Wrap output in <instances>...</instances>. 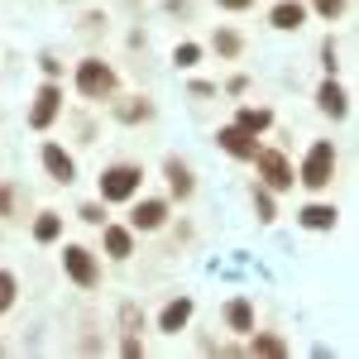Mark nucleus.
<instances>
[{
    "instance_id": "obj_1",
    "label": "nucleus",
    "mask_w": 359,
    "mask_h": 359,
    "mask_svg": "<svg viewBox=\"0 0 359 359\" xmlns=\"http://www.w3.org/2000/svg\"><path fill=\"white\" fill-rule=\"evenodd\" d=\"M335 163H340V154H335L331 139H316L311 149H306L302 168H297V182H302L306 192H326L335 182Z\"/></svg>"
},
{
    "instance_id": "obj_2",
    "label": "nucleus",
    "mask_w": 359,
    "mask_h": 359,
    "mask_svg": "<svg viewBox=\"0 0 359 359\" xmlns=\"http://www.w3.org/2000/svg\"><path fill=\"white\" fill-rule=\"evenodd\" d=\"M96 182H101V201L125 206V201H135L139 187H144V163H111Z\"/></svg>"
},
{
    "instance_id": "obj_3",
    "label": "nucleus",
    "mask_w": 359,
    "mask_h": 359,
    "mask_svg": "<svg viewBox=\"0 0 359 359\" xmlns=\"http://www.w3.org/2000/svg\"><path fill=\"white\" fill-rule=\"evenodd\" d=\"M254 172H259V182L269 187V192H292V182H297V172H292V158L283 154V149H254Z\"/></svg>"
},
{
    "instance_id": "obj_4",
    "label": "nucleus",
    "mask_w": 359,
    "mask_h": 359,
    "mask_svg": "<svg viewBox=\"0 0 359 359\" xmlns=\"http://www.w3.org/2000/svg\"><path fill=\"white\" fill-rule=\"evenodd\" d=\"M77 91H82L86 101H111L115 91H120V77H115L111 62L82 57V62H77Z\"/></svg>"
},
{
    "instance_id": "obj_5",
    "label": "nucleus",
    "mask_w": 359,
    "mask_h": 359,
    "mask_svg": "<svg viewBox=\"0 0 359 359\" xmlns=\"http://www.w3.org/2000/svg\"><path fill=\"white\" fill-rule=\"evenodd\" d=\"M62 273L77 287H101V259L86 245H62Z\"/></svg>"
},
{
    "instance_id": "obj_6",
    "label": "nucleus",
    "mask_w": 359,
    "mask_h": 359,
    "mask_svg": "<svg viewBox=\"0 0 359 359\" xmlns=\"http://www.w3.org/2000/svg\"><path fill=\"white\" fill-rule=\"evenodd\" d=\"M168 196H135L130 201V230L135 235H149V230H163L168 225Z\"/></svg>"
},
{
    "instance_id": "obj_7",
    "label": "nucleus",
    "mask_w": 359,
    "mask_h": 359,
    "mask_svg": "<svg viewBox=\"0 0 359 359\" xmlns=\"http://www.w3.org/2000/svg\"><path fill=\"white\" fill-rule=\"evenodd\" d=\"M57 115H62V86L43 82L34 91V106H29V130H48Z\"/></svg>"
},
{
    "instance_id": "obj_8",
    "label": "nucleus",
    "mask_w": 359,
    "mask_h": 359,
    "mask_svg": "<svg viewBox=\"0 0 359 359\" xmlns=\"http://www.w3.org/2000/svg\"><path fill=\"white\" fill-rule=\"evenodd\" d=\"M39 158H43V172L53 177L57 187H72V182H77V158H72L62 144H53V139H48V144L39 149Z\"/></svg>"
},
{
    "instance_id": "obj_9",
    "label": "nucleus",
    "mask_w": 359,
    "mask_h": 359,
    "mask_svg": "<svg viewBox=\"0 0 359 359\" xmlns=\"http://www.w3.org/2000/svg\"><path fill=\"white\" fill-rule=\"evenodd\" d=\"M216 144H221L230 158L249 163V158H254V149H259V135H249V130H240V125L230 120V125H221V130H216Z\"/></svg>"
},
{
    "instance_id": "obj_10",
    "label": "nucleus",
    "mask_w": 359,
    "mask_h": 359,
    "mask_svg": "<svg viewBox=\"0 0 359 359\" xmlns=\"http://www.w3.org/2000/svg\"><path fill=\"white\" fill-rule=\"evenodd\" d=\"M316 111L331 115V120H345L350 115V91L335 82V77H326V82L316 86Z\"/></svg>"
},
{
    "instance_id": "obj_11",
    "label": "nucleus",
    "mask_w": 359,
    "mask_h": 359,
    "mask_svg": "<svg viewBox=\"0 0 359 359\" xmlns=\"http://www.w3.org/2000/svg\"><path fill=\"white\" fill-rule=\"evenodd\" d=\"M101 249H106V254H111L115 264H125V259H130V254H135V230H130V225H101Z\"/></svg>"
},
{
    "instance_id": "obj_12",
    "label": "nucleus",
    "mask_w": 359,
    "mask_h": 359,
    "mask_svg": "<svg viewBox=\"0 0 359 359\" xmlns=\"http://www.w3.org/2000/svg\"><path fill=\"white\" fill-rule=\"evenodd\" d=\"M192 311H196V302L192 297H172V302L158 311V331L163 335H177V331H187V321H192Z\"/></svg>"
},
{
    "instance_id": "obj_13",
    "label": "nucleus",
    "mask_w": 359,
    "mask_h": 359,
    "mask_svg": "<svg viewBox=\"0 0 359 359\" xmlns=\"http://www.w3.org/2000/svg\"><path fill=\"white\" fill-rule=\"evenodd\" d=\"M163 177H168V196H177V201H187L196 192V177L182 158H163Z\"/></svg>"
},
{
    "instance_id": "obj_14",
    "label": "nucleus",
    "mask_w": 359,
    "mask_h": 359,
    "mask_svg": "<svg viewBox=\"0 0 359 359\" xmlns=\"http://www.w3.org/2000/svg\"><path fill=\"white\" fill-rule=\"evenodd\" d=\"M297 225L302 230H335L340 225V211H335L331 201H306L302 211H297Z\"/></svg>"
},
{
    "instance_id": "obj_15",
    "label": "nucleus",
    "mask_w": 359,
    "mask_h": 359,
    "mask_svg": "<svg viewBox=\"0 0 359 359\" xmlns=\"http://www.w3.org/2000/svg\"><path fill=\"white\" fill-rule=\"evenodd\" d=\"M269 25L283 29V34H297V29L306 25V5L302 0H278L273 10H269Z\"/></svg>"
},
{
    "instance_id": "obj_16",
    "label": "nucleus",
    "mask_w": 359,
    "mask_h": 359,
    "mask_svg": "<svg viewBox=\"0 0 359 359\" xmlns=\"http://www.w3.org/2000/svg\"><path fill=\"white\" fill-rule=\"evenodd\" d=\"M221 321H225V331L249 335V331H254V302H249V297H230L225 311H221Z\"/></svg>"
},
{
    "instance_id": "obj_17",
    "label": "nucleus",
    "mask_w": 359,
    "mask_h": 359,
    "mask_svg": "<svg viewBox=\"0 0 359 359\" xmlns=\"http://www.w3.org/2000/svg\"><path fill=\"white\" fill-rule=\"evenodd\" d=\"M111 111L120 125H144V120H154V101L149 96H125V101H111Z\"/></svg>"
},
{
    "instance_id": "obj_18",
    "label": "nucleus",
    "mask_w": 359,
    "mask_h": 359,
    "mask_svg": "<svg viewBox=\"0 0 359 359\" xmlns=\"http://www.w3.org/2000/svg\"><path fill=\"white\" fill-rule=\"evenodd\" d=\"M235 125L249 130V135H264V130L273 125V111H269V106H240V111H235Z\"/></svg>"
},
{
    "instance_id": "obj_19",
    "label": "nucleus",
    "mask_w": 359,
    "mask_h": 359,
    "mask_svg": "<svg viewBox=\"0 0 359 359\" xmlns=\"http://www.w3.org/2000/svg\"><path fill=\"white\" fill-rule=\"evenodd\" d=\"M249 355H264V359H283L287 355V340L269 331H249Z\"/></svg>"
},
{
    "instance_id": "obj_20",
    "label": "nucleus",
    "mask_w": 359,
    "mask_h": 359,
    "mask_svg": "<svg viewBox=\"0 0 359 359\" xmlns=\"http://www.w3.org/2000/svg\"><path fill=\"white\" fill-rule=\"evenodd\" d=\"M34 240H39V245H57V240H62V216H57V211H39V216H34Z\"/></svg>"
},
{
    "instance_id": "obj_21",
    "label": "nucleus",
    "mask_w": 359,
    "mask_h": 359,
    "mask_svg": "<svg viewBox=\"0 0 359 359\" xmlns=\"http://www.w3.org/2000/svg\"><path fill=\"white\" fill-rule=\"evenodd\" d=\"M211 48H216V57H230V62H235V57L245 53V39H240V29L221 25V29H216V39H211Z\"/></svg>"
},
{
    "instance_id": "obj_22",
    "label": "nucleus",
    "mask_w": 359,
    "mask_h": 359,
    "mask_svg": "<svg viewBox=\"0 0 359 359\" xmlns=\"http://www.w3.org/2000/svg\"><path fill=\"white\" fill-rule=\"evenodd\" d=\"M254 211H259V221L264 225H273L278 221V206H273V192H269V187H264V182H254Z\"/></svg>"
},
{
    "instance_id": "obj_23",
    "label": "nucleus",
    "mask_w": 359,
    "mask_h": 359,
    "mask_svg": "<svg viewBox=\"0 0 359 359\" xmlns=\"http://www.w3.org/2000/svg\"><path fill=\"white\" fill-rule=\"evenodd\" d=\"M120 331H125V335H139V331H144V311H139L135 302L120 306Z\"/></svg>"
},
{
    "instance_id": "obj_24",
    "label": "nucleus",
    "mask_w": 359,
    "mask_h": 359,
    "mask_svg": "<svg viewBox=\"0 0 359 359\" xmlns=\"http://www.w3.org/2000/svg\"><path fill=\"white\" fill-rule=\"evenodd\" d=\"M172 62H177L182 72L196 67V62H201V43H177V48H172Z\"/></svg>"
},
{
    "instance_id": "obj_25",
    "label": "nucleus",
    "mask_w": 359,
    "mask_h": 359,
    "mask_svg": "<svg viewBox=\"0 0 359 359\" xmlns=\"http://www.w3.org/2000/svg\"><path fill=\"white\" fill-rule=\"evenodd\" d=\"M15 292H20L15 273H5V269H0V311H10V306H15Z\"/></svg>"
},
{
    "instance_id": "obj_26",
    "label": "nucleus",
    "mask_w": 359,
    "mask_h": 359,
    "mask_svg": "<svg viewBox=\"0 0 359 359\" xmlns=\"http://www.w3.org/2000/svg\"><path fill=\"white\" fill-rule=\"evenodd\" d=\"M77 216H82L86 225H106V201H82Z\"/></svg>"
},
{
    "instance_id": "obj_27",
    "label": "nucleus",
    "mask_w": 359,
    "mask_h": 359,
    "mask_svg": "<svg viewBox=\"0 0 359 359\" xmlns=\"http://www.w3.org/2000/svg\"><path fill=\"white\" fill-rule=\"evenodd\" d=\"M311 10H316L321 20H335V15L345 10V0H311Z\"/></svg>"
},
{
    "instance_id": "obj_28",
    "label": "nucleus",
    "mask_w": 359,
    "mask_h": 359,
    "mask_svg": "<svg viewBox=\"0 0 359 359\" xmlns=\"http://www.w3.org/2000/svg\"><path fill=\"white\" fill-rule=\"evenodd\" d=\"M335 39H326V43H321V67H326V77H335V67H340V62H335Z\"/></svg>"
},
{
    "instance_id": "obj_29",
    "label": "nucleus",
    "mask_w": 359,
    "mask_h": 359,
    "mask_svg": "<svg viewBox=\"0 0 359 359\" xmlns=\"http://www.w3.org/2000/svg\"><path fill=\"white\" fill-rule=\"evenodd\" d=\"M0 216L15 221V187H10V182H0Z\"/></svg>"
},
{
    "instance_id": "obj_30",
    "label": "nucleus",
    "mask_w": 359,
    "mask_h": 359,
    "mask_svg": "<svg viewBox=\"0 0 359 359\" xmlns=\"http://www.w3.org/2000/svg\"><path fill=\"white\" fill-rule=\"evenodd\" d=\"M120 355H125V359H139V355H144V340H139V335H125V340H120Z\"/></svg>"
},
{
    "instance_id": "obj_31",
    "label": "nucleus",
    "mask_w": 359,
    "mask_h": 359,
    "mask_svg": "<svg viewBox=\"0 0 359 359\" xmlns=\"http://www.w3.org/2000/svg\"><path fill=\"white\" fill-rule=\"evenodd\" d=\"M39 67L48 72V82H57V77H62V62H57L53 53H43V57H39Z\"/></svg>"
},
{
    "instance_id": "obj_32",
    "label": "nucleus",
    "mask_w": 359,
    "mask_h": 359,
    "mask_svg": "<svg viewBox=\"0 0 359 359\" xmlns=\"http://www.w3.org/2000/svg\"><path fill=\"white\" fill-rule=\"evenodd\" d=\"M225 91H230V96H245V91H249V77H245V72H235V77L225 82Z\"/></svg>"
},
{
    "instance_id": "obj_33",
    "label": "nucleus",
    "mask_w": 359,
    "mask_h": 359,
    "mask_svg": "<svg viewBox=\"0 0 359 359\" xmlns=\"http://www.w3.org/2000/svg\"><path fill=\"white\" fill-rule=\"evenodd\" d=\"M221 10H230V15H240V10H254V0H216Z\"/></svg>"
},
{
    "instance_id": "obj_34",
    "label": "nucleus",
    "mask_w": 359,
    "mask_h": 359,
    "mask_svg": "<svg viewBox=\"0 0 359 359\" xmlns=\"http://www.w3.org/2000/svg\"><path fill=\"white\" fill-rule=\"evenodd\" d=\"M168 15H192V0H168Z\"/></svg>"
}]
</instances>
